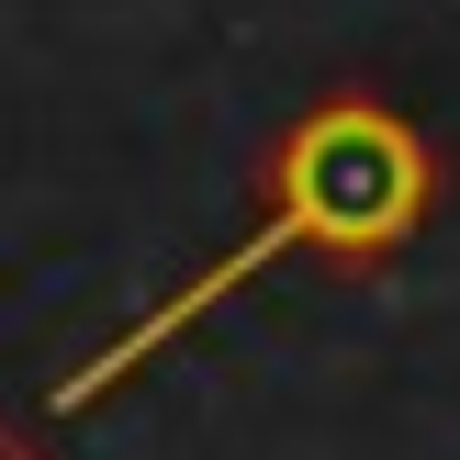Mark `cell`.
<instances>
[{"instance_id":"6da1fadb","label":"cell","mask_w":460,"mask_h":460,"mask_svg":"<svg viewBox=\"0 0 460 460\" xmlns=\"http://www.w3.org/2000/svg\"><path fill=\"white\" fill-rule=\"evenodd\" d=\"M427 202H438V169H427V146H416V124H404V112H382V102H326V112H304V124L281 135V202H270V225L236 247V259H214L180 304H157L112 359H90L57 404H90L124 359H146L169 326L214 314L225 292H236L247 270H270L281 247H349V259H371V247H404V236H416Z\"/></svg>"}]
</instances>
